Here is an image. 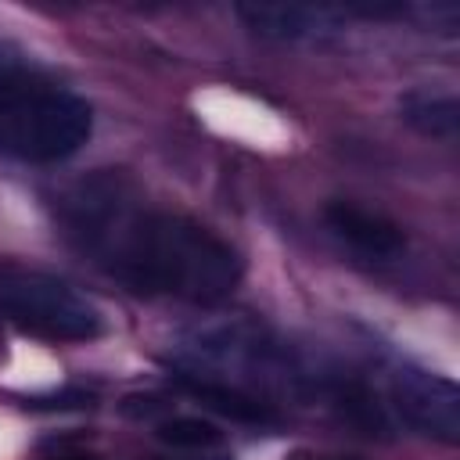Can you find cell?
Wrapping results in <instances>:
<instances>
[{
  "label": "cell",
  "instance_id": "6da1fadb",
  "mask_svg": "<svg viewBox=\"0 0 460 460\" xmlns=\"http://www.w3.org/2000/svg\"><path fill=\"white\" fill-rule=\"evenodd\" d=\"M61 219L68 237L133 291L216 305L241 280V259L223 237L180 212L140 205L111 172L68 190Z\"/></svg>",
  "mask_w": 460,
  "mask_h": 460
},
{
  "label": "cell",
  "instance_id": "7a4b0ae2",
  "mask_svg": "<svg viewBox=\"0 0 460 460\" xmlns=\"http://www.w3.org/2000/svg\"><path fill=\"white\" fill-rule=\"evenodd\" d=\"M90 133L93 111L68 90L22 83L0 93V155L47 165L75 155Z\"/></svg>",
  "mask_w": 460,
  "mask_h": 460
},
{
  "label": "cell",
  "instance_id": "3957f363",
  "mask_svg": "<svg viewBox=\"0 0 460 460\" xmlns=\"http://www.w3.org/2000/svg\"><path fill=\"white\" fill-rule=\"evenodd\" d=\"M0 313L50 341H90L104 331L86 295L40 270H0Z\"/></svg>",
  "mask_w": 460,
  "mask_h": 460
},
{
  "label": "cell",
  "instance_id": "277c9868",
  "mask_svg": "<svg viewBox=\"0 0 460 460\" xmlns=\"http://www.w3.org/2000/svg\"><path fill=\"white\" fill-rule=\"evenodd\" d=\"M388 399L413 431L446 446L460 442V388L449 377L420 367H395L388 377Z\"/></svg>",
  "mask_w": 460,
  "mask_h": 460
},
{
  "label": "cell",
  "instance_id": "5b68a950",
  "mask_svg": "<svg viewBox=\"0 0 460 460\" xmlns=\"http://www.w3.org/2000/svg\"><path fill=\"white\" fill-rule=\"evenodd\" d=\"M323 223H327V230H331L341 244H349L352 252H359V255H367V259H377V262L399 259L402 248H406L402 230H399L385 212L367 208V205H359V201H345V198L327 201Z\"/></svg>",
  "mask_w": 460,
  "mask_h": 460
},
{
  "label": "cell",
  "instance_id": "8992f818",
  "mask_svg": "<svg viewBox=\"0 0 460 460\" xmlns=\"http://www.w3.org/2000/svg\"><path fill=\"white\" fill-rule=\"evenodd\" d=\"M349 11L327 4H237V18L266 40H302L334 29Z\"/></svg>",
  "mask_w": 460,
  "mask_h": 460
},
{
  "label": "cell",
  "instance_id": "52a82bcc",
  "mask_svg": "<svg viewBox=\"0 0 460 460\" xmlns=\"http://www.w3.org/2000/svg\"><path fill=\"white\" fill-rule=\"evenodd\" d=\"M180 388L187 395H194L201 406L230 417V420H241V424H273L277 413L270 402L241 392L237 385H226V381H208V377H194V374H180Z\"/></svg>",
  "mask_w": 460,
  "mask_h": 460
},
{
  "label": "cell",
  "instance_id": "ba28073f",
  "mask_svg": "<svg viewBox=\"0 0 460 460\" xmlns=\"http://www.w3.org/2000/svg\"><path fill=\"white\" fill-rule=\"evenodd\" d=\"M399 111H402V122H410V126H413L417 133H424V137H438V140L456 137L460 108H456V97H453V93L410 90V93L399 101Z\"/></svg>",
  "mask_w": 460,
  "mask_h": 460
},
{
  "label": "cell",
  "instance_id": "9c48e42d",
  "mask_svg": "<svg viewBox=\"0 0 460 460\" xmlns=\"http://www.w3.org/2000/svg\"><path fill=\"white\" fill-rule=\"evenodd\" d=\"M155 435L172 446V449H183V453H205L212 446H219V428L212 420H201V417H165L155 424Z\"/></svg>",
  "mask_w": 460,
  "mask_h": 460
},
{
  "label": "cell",
  "instance_id": "30bf717a",
  "mask_svg": "<svg viewBox=\"0 0 460 460\" xmlns=\"http://www.w3.org/2000/svg\"><path fill=\"white\" fill-rule=\"evenodd\" d=\"M201 345H205V352H216V356H230V352H237V349H241V338H237L234 331H230V334L223 331V334H216V338H205ZM244 352H248V359H259V363H266V359H270V345H262L255 334L244 341Z\"/></svg>",
  "mask_w": 460,
  "mask_h": 460
},
{
  "label": "cell",
  "instance_id": "8fae6325",
  "mask_svg": "<svg viewBox=\"0 0 460 460\" xmlns=\"http://www.w3.org/2000/svg\"><path fill=\"white\" fill-rule=\"evenodd\" d=\"M25 75H29V61H25L14 47L0 43V93H7V90H14V86H22V83H25Z\"/></svg>",
  "mask_w": 460,
  "mask_h": 460
},
{
  "label": "cell",
  "instance_id": "7c38bea8",
  "mask_svg": "<svg viewBox=\"0 0 460 460\" xmlns=\"http://www.w3.org/2000/svg\"><path fill=\"white\" fill-rule=\"evenodd\" d=\"M284 460H356V456H338V453H316V449H295Z\"/></svg>",
  "mask_w": 460,
  "mask_h": 460
},
{
  "label": "cell",
  "instance_id": "4fadbf2b",
  "mask_svg": "<svg viewBox=\"0 0 460 460\" xmlns=\"http://www.w3.org/2000/svg\"><path fill=\"white\" fill-rule=\"evenodd\" d=\"M43 460H97L93 453H86V449H72V446H61L58 453H50V456H43Z\"/></svg>",
  "mask_w": 460,
  "mask_h": 460
},
{
  "label": "cell",
  "instance_id": "5bb4252c",
  "mask_svg": "<svg viewBox=\"0 0 460 460\" xmlns=\"http://www.w3.org/2000/svg\"><path fill=\"white\" fill-rule=\"evenodd\" d=\"M147 460H230V456H212V453H187V456H147Z\"/></svg>",
  "mask_w": 460,
  "mask_h": 460
},
{
  "label": "cell",
  "instance_id": "9a60e30c",
  "mask_svg": "<svg viewBox=\"0 0 460 460\" xmlns=\"http://www.w3.org/2000/svg\"><path fill=\"white\" fill-rule=\"evenodd\" d=\"M0 359H4V331H0Z\"/></svg>",
  "mask_w": 460,
  "mask_h": 460
}]
</instances>
